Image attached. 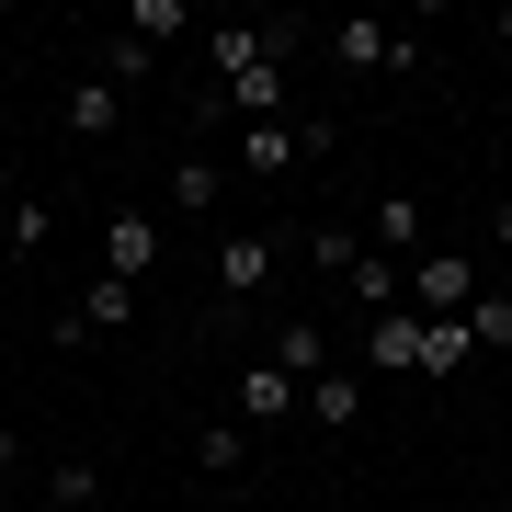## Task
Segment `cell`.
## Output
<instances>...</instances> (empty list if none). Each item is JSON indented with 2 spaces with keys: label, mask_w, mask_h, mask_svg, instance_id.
<instances>
[{
  "label": "cell",
  "mask_w": 512,
  "mask_h": 512,
  "mask_svg": "<svg viewBox=\"0 0 512 512\" xmlns=\"http://www.w3.org/2000/svg\"><path fill=\"white\" fill-rule=\"evenodd\" d=\"M365 251H387V262H421V251H433L410 194H376V205H365Z\"/></svg>",
  "instance_id": "7"
},
{
  "label": "cell",
  "mask_w": 512,
  "mask_h": 512,
  "mask_svg": "<svg viewBox=\"0 0 512 512\" xmlns=\"http://www.w3.org/2000/svg\"><path fill=\"white\" fill-rule=\"evenodd\" d=\"M365 365L376 376H421V308H376L365 319Z\"/></svg>",
  "instance_id": "6"
},
{
  "label": "cell",
  "mask_w": 512,
  "mask_h": 512,
  "mask_svg": "<svg viewBox=\"0 0 512 512\" xmlns=\"http://www.w3.org/2000/svg\"><path fill=\"white\" fill-rule=\"evenodd\" d=\"M183 23H194V0H137L126 35H137V46H160V35H183Z\"/></svg>",
  "instance_id": "16"
},
{
  "label": "cell",
  "mask_w": 512,
  "mask_h": 512,
  "mask_svg": "<svg viewBox=\"0 0 512 512\" xmlns=\"http://www.w3.org/2000/svg\"><path fill=\"white\" fill-rule=\"evenodd\" d=\"M330 57H342V69H421V35H399V23H330Z\"/></svg>",
  "instance_id": "3"
},
{
  "label": "cell",
  "mask_w": 512,
  "mask_h": 512,
  "mask_svg": "<svg viewBox=\"0 0 512 512\" xmlns=\"http://www.w3.org/2000/svg\"><path fill=\"white\" fill-rule=\"evenodd\" d=\"M148 262H160V217H148V205H114V217H103V274L114 285H148Z\"/></svg>",
  "instance_id": "4"
},
{
  "label": "cell",
  "mask_w": 512,
  "mask_h": 512,
  "mask_svg": "<svg viewBox=\"0 0 512 512\" xmlns=\"http://www.w3.org/2000/svg\"><path fill=\"white\" fill-rule=\"evenodd\" d=\"M103 501V467L92 456H57V478H46V512H92Z\"/></svg>",
  "instance_id": "13"
},
{
  "label": "cell",
  "mask_w": 512,
  "mask_h": 512,
  "mask_svg": "<svg viewBox=\"0 0 512 512\" xmlns=\"http://www.w3.org/2000/svg\"><path fill=\"white\" fill-rule=\"evenodd\" d=\"M0 239H12V262H35V251H46V205H35V194L0 205Z\"/></svg>",
  "instance_id": "17"
},
{
  "label": "cell",
  "mask_w": 512,
  "mask_h": 512,
  "mask_svg": "<svg viewBox=\"0 0 512 512\" xmlns=\"http://www.w3.org/2000/svg\"><path fill=\"white\" fill-rule=\"evenodd\" d=\"M239 433H251V421H205V433H194V467L228 478V467H239Z\"/></svg>",
  "instance_id": "18"
},
{
  "label": "cell",
  "mask_w": 512,
  "mask_h": 512,
  "mask_svg": "<svg viewBox=\"0 0 512 512\" xmlns=\"http://www.w3.org/2000/svg\"><path fill=\"white\" fill-rule=\"evenodd\" d=\"M467 353H478V342H467V319H421V376H456Z\"/></svg>",
  "instance_id": "14"
},
{
  "label": "cell",
  "mask_w": 512,
  "mask_h": 512,
  "mask_svg": "<svg viewBox=\"0 0 512 512\" xmlns=\"http://www.w3.org/2000/svg\"><path fill=\"white\" fill-rule=\"evenodd\" d=\"M296 410H308L319 433H353V421H365V376H353V365H319L308 387H296Z\"/></svg>",
  "instance_id": "5"
},
{
  "label": "cell",
  "mask_w": 512,
  "mask_h": 512,
  "mask_svg": "<svg viewBox=\"0 0 512 512\" xmlns=\"http://www.w3.org/2000/svg\"><path fill=\"white\" fill-rule=\"evenodd\" d=\"M148 57H160V46H137V35H114V46H103V80H114V92H137V80H148Z\"/></svg>",
  "instance_id": "20"
},
{
  "label": "cell",
  "mask_w": 512,
  "mask_h": 512,
  "mask_svg": "<svg viewBox=\"0 0 512 512\" xmlns=\"http://www.w3.org/2000/svg\"><path fill=\"white\" fill-rule=\"evenodd\" d=\"M490 239H501V262H512V205H501V217H490Z\"/></svg>",
  "instance_id": "23"
},
{
  "label": "cell",
  "mask_w": 512,
  "mask_h": 512,
  "mask_svg": "<svg viewBox=\"0 0 512 512\" xmlns=\"http://www.w3.org/2000/svg\"><path fill=\"white\" fill-rule=\"evenodd\" d=\"M217 285H228V296H262V285H274V239H262V228L217 239Z\"/></svg>",
  "instance_id": "9"
},
{
  "label": "cell",
  "mask_w": 512,
  "mask_h": 512,
  "mask_svg": "<svg viewBox=\"0 0 512 512\" xmlns=\"http://www.w3.org/2000/svg\"><path fill=\"white\" fill-rule=\"evenodd\" d=\"M274 365H285L296 387H308V376L330 365V342H319V319H285V330H274Z\"/></svg>",
  "instance_id": "12"
},
{
  "label": "cell",
  "mask_w": 512,
  "mask_h": 512,
  "mask_svg": "<svg viewBox=\"0 0 512 512\" xmlns=\"http://www.w3.org/2000/svg\"><path fill=\"white\" fill-rule=\"evenodd\" d=\"M114 126H126V92H114V80L92 69V80L69 92V137H114Z\"/></svg>",
  "instance_id": "11"
},
{
  "label": "cell",
  "mask_w": 512,
  "mask_h": 512,
  "mask_svg": "<svg viewBox=\"0 0 512 512\" xmlns=\"http://www.w3.org/2000/svg\"><path fill=\"white\" fill-rule=\"evenodd\" d=\"M217 205H228L217 148H183V160H171V217H217Z\"/></svg>",
  "instance_id": "8"
},
{
  "label": "cell",
  "mask_w": 512,
  "mask_h": 512,
  "mask_svg": "<svg viewBox=\"0 0 512 512\" xmlns=\"http://www.w3.org/2000/svg\"><path fill=\"white\" fill-rule=\"evenodd\" d=\"M296 410V376L274 365V353H262V365H239V421H285Z\"/></svg>",
  "instance_id": "10"
},
{
  "label": "cell",
  "mask_w": 512,
  "mask_h": 512,
  "mask_svg": "<svg viewBox=\"0 0 512 512\" xmlns=\"http://www.w3.org/2000/svg\"><path fill=\"white\" fill-rule=\"evenodd\" d=\"M308 262H319V274H353V262H365V228H319Z\"/></svg>",
  "instance_id": "19"
},
{
  "label": "cell",
  "mask_w": 512,
  "mask_h": 512,
  "mask_svg": "<svg viewBox=\"0 0 512 512\" xmlns=\"http://www.w3.org/2000/svg\"><path fill=\"white\" fill-rule=\"evenodd\" d=\"M319 148H308V114H285V126H239V171L251 183H296Z\"/></svg>",
  "instance_id": "1"
},
{
  "label": "cell",
  "mask_w": 512,
  "mask_h": 512,
  "mask_svg": "<svg viewBox=\"0 0 512 512\" xmlns=\"http://www.w3.org/2000/svg\"><path fill=\"white\" fill-rule=\"evenodd\" d=\"M467 342H512V296H478V308H467Z\"/></svg>",
  "instance_id": "21"
},
{
  "label": "cell",
  "mask_w": 512,
  "mask_h": 512,
  "mask_svg": "<svg viewBox=\"0 0 512 512\" xmlns=\"http://www.w3.org/2000/svg\"><path fill=\"white\" fill-rule=\"evenodd\" d=\"M0 478H23V433H0Z\"/></svg>",
  "instance_id": "22"
},
{
  "label": "cell",
  "mask_w": 512,
  "mask_h": 512,
  "mask_svg": "<svg viewBox=\"0 0 512 512\" xmlns=\"http://www.w3.org/2000/svg\"><path fill=\"white\" fill-rule=\"evenodd\" d=\"M126 319H137V285L92 274V296H80V330H126Z\"/></svg>",
  "instance_id": "15"
},
{
  "label": "cell",
  "mask_w": 512,
  "mask_h": 512,
  "mask_svg": "<svg viewBox=\"0 0 512 512\" xmlns=\"http://www.w3.org/2000/svg\"><path fill=\"white\" fill-rule=\"evenodd\" d=\"M410 296H421V319H467L478 308V262L467 251H421L410 262Z\"/></svg>",
  "instance_id": "2"
}]
</instances>
